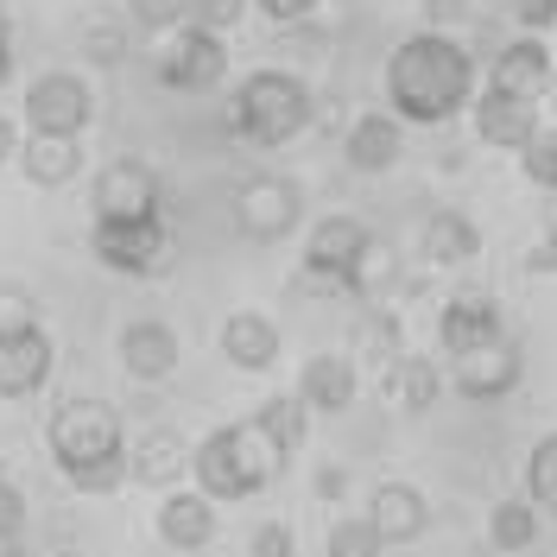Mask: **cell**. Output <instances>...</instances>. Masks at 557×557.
<instances>
[{
	"mask_svg": "<svg viewBox=\"0 0 557 557\" xmlns=\"http://www.w3.org/2000/svg\"><path fill=\"white\" fill-rule=\"evenodd\" d=\"M475 96V58L450 33H412L386 58V102L399 127H444Z\"/></svg>",
	"mask_w": 557,
	"mask_h": 557,
	"instance_id": "cell-1",
	"label": "cell"
},
{
	"mask_svg": "<svg viewBox=\"0 0 557 557\" xmlns=\"http://www.w3.org/2000/svg\"><path fill=\"white\" fill-rule=\"evenodd\" d=\"M285 469V456L267 444V431L247 418V424H222L209 431L203 444L190 450V475H197V494L203 500H247L273 482Z\"/></svg>",
	"mask_w": 557,
	"mask_h": 557,
	"instance_id": "cell-2",
	"label": "cell"
},
{
	"mask_svg": "<svg viewBox=\"0 0 557 557\" xmlns=\"http://www.w3.org/2000/svg\"><path fill=\"white\" fill-rule=\"evenodd\" d=\"M311 89L305 76L292 70H253L242 89H235V108H228V127L247 139V146H285L311 127Z\"/></svg>",
	"mask_w": 557,
	"mask_h": 557,
	"instance_id": "cell-3",
	"label": "cell"
},
{
	"mask_svg": "<svg viewBox=\"0 0 557 557\" xmlns=\"http://www.w3.org/2000/svg\"><path fill=\"white\" fill-rule=\"evenodd\" d=\"M51 456H58V469H89V462H114V456H127V431H121V412L108 406V399H64L58 412H51Z\"/></svg>",
	"mask_w": 557,
	"mask_h": 557,
	"instance_id": "cell-4",
	"label": "cell"
},
{
	"mask_svg": "<svg viewBox=\"0 0 557 557\" xmlns=\"http://www.w3.org/2000/svg\"><path fill=\"white\" fill-rule=\"evenodd\" d=\"M89 253L102 260L108 273L152 278V273H165V260H172V228H165V215H139V222H96V228H89Z\"/></svg>",
	"mask_w": 557,
	"mask_h": 557,
	"instance_id": "cell-5",
	"label": "cell"
},
{
	"mask_svg": "<svg viewBox=\"0 0 557 557\" xmlns=\"http://www.w3.org/2000/svg\"><path fill=\"white\" fill-rule=\"evenodd\" d=\"M298 222H305V190L292 177L260 172L235 190V228H242L247 242H285Z\"/></svg>",
	"mask_w": 557,
	"mask_h": 557,
	"instance_id": "cell-6",
	"label": "cell"
},
{
	"mask_svg": "<svg viewBox=\"0 0 557 557\" xmlns=\"http://www.w3.org/2000/svg\"><path fill=\"white\" fill-rule=\"evenodd\" d=\"M96 121V96L76 70H45L26 89V127L33 134H58V139H83V127Z\"/></svg>",
	"mask_w": 557,
	"mask_h": 557,
	"instance_id": "cell-7",
	"label": "cell"
},
{
	"mask_svg": "<svg viewBox=\"0 0 557 557\" xmlns=\"http://www.w3.org/2000/svg\"><path fill=\"white\" fill-rule=\"evenodd\" d=\"M159 215V172L146 159H108L96 172V222H139Z\"/></svg>",
	"mask_w": 557,
	"mask_h": 557,
	"instance_id": "cell-8",
	"label": "cell"
},
{
	"mask_svg": "<svg viewBox=\"0 0 557 557\" xmlns=\"http://www.w3.org/2000/svg\"><path fill=\"white\" fill-rule=\"evenodd\" d=\"M368 228L355 222V215H323L311 228V242H305V273L317 285H348V273L361 267V253H368Z\"/></svg>",
	"mask_w": 557,
	"mask_h": 557,
	"instance_id": "cell-9",
	"label": "cell"
},
{
	"mask_svg": "<svg viewBox=\"0 0 557 557\" xmlns=\"http://www.w3.org/2000/svg\"><path fill=\"white\" fill-rule=\"evenodd\" d=\"M520 374H525L520 343H513V336H500V343L475 348V355H456L450 386L462 393V399H507V393L520 386Z\"/></svg>",
	"mask_w": 557,
	"mask_h": 557,
	"instance_id": "cell-10",
	"label": "cell"
},
{
	"mask_svg": "<svg viewBox=\"0 0 557 557\" xmlns=\"http://www.w3.org/2000/svg\"><path fill=\"white\" fill-rule=\"evenodd\" d=\"M552 70H557V51L545 38H513L494 58V70H487V89L494 96H513V102H539L552 89Z\"/></svg>",
	"mask_w": 557,
	"mask_h": 557,
	"instance_id": "cell-11",
	"label": "cell"
},
{
	"mask_svg": "<svg viewBox=\"0 0 557 557\" xmlns=\"http://www.w3.org/2000/svg\"><path fill=\"white\" fill-rule=\"evenodd\" d=\"M45 381H51V336H45V323L0 330V399H26Z\"/></svg>",
	"mask_w": 557,
	"mask_h": 557,
	"instance_id": "cell-12",
	"label": "cell"
},
{
	"mask_svg": "<svg viewBox=\"0 0 557 557\" xmlns=\"http://www.w3.org/2000/svg\"><path fill=\"white\" fill-rule=\"evenodd\" d=\"M228 76V51H222V38L215 33H197V26H184L172 45V58L159 64V83L165 89H190V96H203Z\"/></svg>",
	"mask_w": 557,
	"mask_h": 557,
	"instance_id": "cell-13",
	"label": "cell"
},
{
	"mask_svg": "<svg viewBox=\"0 0 557 557\" xmlns=\"http://www.w3.org/2000/svg\"><path fill=\"white\" fill-rule=\"evenodd\" d=\"M507 336V323H500V305L494 298H450L444 305V317H437V343H444V355H475V348L500 343Z\"/></svg>",
	"mask_w": 557,
	"mask_h": 557,
	"instance_id": "cell-14",
	"label": "cell"
},
{
	"mask_svg": "<svg viewBox=\"0 0 557 557\" xmlns=\"http://www.w3.org/2000/svg\"><path fill=\"white\" fill-rule=\"evenodd\" d=\"M368 520H374V532H381L386 545H412L431 525V500L412 482H381L368 494Z\"/></svg>",
	"mask_w": 557,
	"mask_h": 557,
	"instance_id": "cell-15",
	"label": "cell"
},
{
	"mask_svg": "<svg viewBox=\"0 0 557 557\" xmlns=\"http://www.w3.org/2000/svg\"><path fill=\"white\" fill-rule=\"evenodd\" d=\"M121 368L134 374V381H165L177 368V330L172 323H159V317H139L121 330Z\"/></svg>",
	"mask_w": 557,
	"mask_h": 557,
	"instance_id": "cell-16",
	"label": "cell"
},
{
	"mask_svg": "<svg viewBox=\"0 0 557 557\" xmlns=\"http://www.w3.org/2000/svg\"><path fill=\"white\" fill-rule=\"evenodd\" d=\"M355 393H361V374H355L348 355H311L305 374H298V399H305L311 412H348Z\"/></svg>",
	"mask_w": 557,
	"mask_h": 557,
	"instance_id": "cell-17",
	"label": "cell"
},
{
	"mask_svg": "<svg viewBox=\"0 0 557 557\" xmlns=\"http://www.w3.org/2000/svg\"><path fill=\"white\" fill-rule=\"evenodd\" d=\"M222 355L242 374H267L278 361V323L260 311H228V323H222Z\"/></svg>",
	"mask_w": 557,
	"mask_h": 557,
	"instance_id": "cell-18",
	"label": "cell"
},
{
	"mask_svg": "<svg viewBox=\"0 0 557 557\" xmlns=\"http://www.w3.org/2000/svg\"><path fill=\"white\" fill-rule=\"evenodd\" d=\"M343 152H348V165L355 172H393L399 165V152H406V127L393 121V114H361L355 127H348V139H343Z\"/></svg>",
	"mask_w": 557,
	"mask_h": 557,
	"instance_id": "cell-19",
	"label": "cell"
},
{
	"mask_svg": "<svg viewBox=\"0 0 557 557\" xmlns=\"http://www.w3.org/2000/svg\"><path fill=\"white\" fill-rule=\"evenodd\" d=\"M159 539L172 545V552H203L209 539H215V500L203 494H165L159 500Z\"/></svg>",
	"mask_w": 557,
	"mask_h": 557,
	"instance_id": "cell-20",
	"label": "cell"
},
{
	"mask_svg": "<svg viewBox=\"0 0 557 557\" xmlns=\"http://www.w3.org/2000/svg\"><path fill=\"white\" fill-rule=\"evenodd\" d=\"M475 134L487 146H507V152H525L532 134H539V102H513V96H494L487 89L475 102Z\"/></svg>",
	"mask_w": 557,
	"mask_h": 557,
	"instance_id": "cell-21",
	"label": "cell"
},
{
	"mask_svg": "<svg viewBox=\"0 0 557 557\" xmlns=\"http://www.w3.org/2000/svg\"><path fill=\"white\" fill-rule=\"evenodd\" d=\"M20 172L38 190H58L83 172V139H58V134H26L20 139Z\"/></svg>",
	"mask_w": 557,
	"mask_h": 557,
	"instance_id": "cell-22",
	"label": "cell"
},
{
	"mask_svg": "<svg viewBox=\"0 0 557 557\" xmlns=\"http://www.w3.org/2000/svg\"><path fill=\"white\" fill-rule=\"evenodd\" d=\"M381 386H386V399L399 406V412H431L437 406V393H444V374H437V361H424V355H393L386 361V374H381Z\"/></svg>",
	"mask_w": 557,
	"mask_h": 557,
	"instance_id": "cell-23",
	"label": "cell"
},
{
	"mask_svg": "<svg viewBox=\"0 0 557 557\" xmlns=\"http://www.w3.org/2000/svg\"><path fill=\"white\" fill-rule=\"evenodd\" d=\"M475 253H482V228L462 209H431L424 215V260L431 267H462Z\"/></svg>",
	"mask_w": 557,
	"mask_h": 557,
	"instance_id": "cell-24",
	"label": "cell"
},
{
	"mask_svg": "<svg viewBox=\"0 0 557 557\" xmlns=\"http://www.w3.org/2000/svg\"><path fill=\"white\" fill-rule=\"evenodd\" d=\"M127 469H134L146 487H172L184 469H190V444L177 431H146L134 450H127Z\"/></svg>",
	"mask_w": 557,
	"mask_h": 557,
	"instance_id": "cell-25",
	"label": "cell"
},
{
	"mask_svg": "<svg viewBox=\"0 0 557 557\" xmlns=\"http://www.w3.org/2000/svg\"><path fill=\"white\" fill-rule=\"evenodd\" d=\"M253 424H260V431H267V444L292 462V456L305 450V437H311V406H305L298 393H273V399L253 412Z\"/></svg>",
	"mask_w": 557,
	"mask_h": 557,
	"instance_id": "cell-26",
	"label": "cell"
},
{
	"mask_svg": "<svg viewBox=\"0 0 557 557\" xmlns=\"http://www.w3.org/2000/svg\"><path fill=\"white\" fill-rule=\"evenodd\" d=\"M487 545H494V552H532V545H539V507H532L525 494L494 500V513H487Z\"/></svg>",
	"mask_w": 557,
	"mask_h": 557,
	"instance_id": "cell-27",
	"label": "cell"
},
{
	"mask_svg": "<svg viewBox=\"0 0 557 557\" xmlns=\"http://www.w3.org/2000/svg\"><path fill=\"white\" fill-rule=\"evenodd\" d=\"M525 500L557 520V431L552 437H539L532 456H525Z\"/></svg>",
	"mask_w": 557,
	"mask_h": 557,
	"instance_id": "cell-28",
	"label": "cell"
},
{
	"mask_svg": "<svg viewBox=\"0 0 557 557\" xmlns=\"http://www.w3.org/2000/svg\"><path fill=\"white\" fill-rule=\"evenodd\" d=\"M386 539L374 532L368 513H343V520L330 525V539H323V557H381Z\"/></svg>",
	"mask_w": 557,
	"mask_h": 557,
	"instance_id": "cell-29",
	"label": "cell"
},
{
	"mask_svg": "<svg viewBox=\"0 0 557 557\" xmlns=\"http://www.w3.org/2000/svg\"><path fill=\"white\" fill-rule=\"evenodd\" d=\"M520 165L539 190H557V127H539V134H532V146L520 152Z\"/></svg>",
	"mask_w": 557,
	"mask_h": 557,
	"instance_id": "cell-30",
	"label": "cell"
},
{
	"mask_svg": "<svg viewBox=\"0 0 557 557\" xmlns=\"http://www.w3.org/2000/svg\"><path fill=\"white\" fill-rule=\"evenodd\" d=\"M127 13H134L139 33H172L190 20V0H127Z\"/></svg>",
	"mask_w": 557,
	"mask_h": 557,
	"instance_id": "cell-31",
	"label": "cell"
},
{
	"mask_svg": "<svg viewBox=\"0 0 557 557\" xmlns=\"http://www.w3.org/2000/svg\"><path fill=\"white\" fill-rule=\"evenodd\" d=\"M64 482H70V487H83V494H114L121 482H134V469H127V456H114V462H89V469H70Z\"/></svg>",
	"mask_w": 557,
	"mask_h": 557,
	"instance_id": "cell-32",
	"label": "cell"
},
{
	"mask_svg": "<svg viewBox=\"0 0 557 557\" xmlns=\"http://www.w3.org/2000/svg\"><path fill=\"white\" fill-rule=\"evenodd\" d=\"M242 13H247V0H190V20H184V26L222 38L228 26H242Z\"/></svg>",
	"mask_w": 557,
	"mask_h": 557,
	"instance_id": "cell-33",
	"label": "cell"
},
{
	"mask_svg": "<svg viewBox=\"0 0 557 557\" xmlns=\"http://www.w3.org/2000/svg\"><path fill=\"white\" fill-rule=\"evenodd\" d=\"M386 278H393V253H386L381 242H368V253H361V267L348 273V292H361V298H374Z\"/></svg>",
	"mask_w": 557,
	"mask_h": 557,
	"instance_id": "cell-34",
	"label": "cell"
},
{
	"mask_svg": "<svg viewBox=\"0 0 557 557\" xmlns=\"http://www.w3.org/2000/svg\"><path fill=\"white\" fill-rule=\"evenodd\" d=\"M507 13H513L520 38H539V33H552V26H557V0H513Z\"/></svg>",
	"mask_w": 557,
	"mask_h": 557,
	"instance_id": "cell-35",
	"label": "cell"
},
{
	"mask_svg": "<svg viewBox=\"0 0 557 557\" xmlns=\"http://www.w3.org/2000/svg\"><path fill=\"white\" fill-rule=\"evenodd\" d=\"M292 552H298V539H292L285 520H267L253 539H247V557H292Z\"/></svg>",
	"mask_w": 557,
	"mask_h": 557,
	"instance_id": "cell-36",
	"label": "cell"
},
{
	"mask_svg": "<svg viewBox=\"0 0 557 557\" xmlns=\"http://www.w3.org/2000/svg\"><path fill=\"white\" fill-rule=\"evenodd\" d=\"M83 51H89V64H121L127 58V33L121 26H89Z\"/></svg>",
	"mask_w": 557,
	"mask_h": 557,
	"instance_id": "cell-37",
	"label": "cell"
},
{
	"mask_svg": "<svg viewBox=\"0 0 557 557\" xmlns=\"http://www.w3.org/2000/svg\"><path fill=\"white\" fill-rule=\"evenodd\" d=\"M20 532H26V494L0 482V545H20Z\"/></svg>",
	"mask_w": 557,
	"mask_h": 557,
	"instance_id": "cell-38",
	"label": "cell"
},
{
	"mask_svg": "<svg viewBox=\"0 0 557 557\" xmlns=\"http://www.w3.org/2000/svg\"><path fill=\"white\" fill-rule=\"evenodd\" d=\"M26 323H38V305L20 285H7V292H0V330H26Z\"/></svg>",
	"mask_w": 557,
	"mask_h": 557,
	"instance_id": "cell-39",
	"label": "cell"
},
{
	"mask_svg": "<svg viewBox=\"0 0 557 557\" xmlns=\"http://www.w3.org/2000/svg\"><path fill=\"white\" fill-rule=\"evenodd\" d=\"M267 20H278V26H298V20H311L317 13V0H253Z\"/></svg>",
	"mask_w": 557,
	"mask_h": 557,
	"instance_id": "cell-40",
	"label": "cell"
},
{
	"mask_svg": "<svg viewBox=\"0 0 557 557\" xmlns=\"http://www.w3.org/2000/svg\"><path fill=\"white\" fill-rule=\"evenodd\" d=\"M424 20H431V33H444L456 20H469V0H424Z\"/></svg>",
	"mask_w": 557,
	"mask_h": 557,
	"instance_id": "cell-41",
	"label": "cell"
},
{
	"mask_svg": "<svg viewBox=\"0 0 557 557\" xmlns=\"http://www.w3.org/2000/svg\"><path fill=\"white\" fill-rule=\"evenodd\" d=\"M348 494V469L343 462H323V469H317V500H343Z\"/></svg>",
	"mask_w": 557,
	"mask_h": 557,
	"instance_id": "cell-42",
	"label": "cell"
},
{
	"mask_svg": "<svg viewBox=\"0 0 557 557\" xmlns=\"http://www.w3.org/2000/svg\"><path fill=\"white\" fill-rule=\"evenodd\" d=\"M525 267H532V273H557V235H539L532 253H525Z\"/></svg>",
	"mask_w": 557,
	"mask_h": 557,
	"instance_id": "cell-43",
	"label": "cell"
},
{
	"mask_svg": "<svg viewBox=\"0 0 557 557\" xmlns=\"http://www.w3.org/2000/svg\"><path fill=\"white\" fill-rule=\"evenodd\" d=\"M7 159H20V127L0 114V165H7Z\"/></svg>",
	"mask_w": 557,
	"mask_h": 557,
	"instance_id": "cell-44",
	"label": "cell"
},
{
	"mask_svg": "<svg viewBox=\"0 0 557 557\" xmlns=\"http://www.w3.org/2000/svg\"><path fill=\"white\" fill-rule=\"evenodd\" d=\"M13 83V45H7V33H0V89Z\"/></svg>",
	"mask_w": 557,
	"mask_h": 557,
	"instance_id": "cell-45",
	"label": "cell"
},
{
	"mask_svg": "<svg viewBox=\"0 0 557 557\" xmlns=\"http://www.w3.org/2000/svg\"><path fill=\"white\" fill-rule=\"evenodd\" d=\"M58 557H76V552H58Z\"/></svg>",
	"mask_w": 557,
	"mask_h": 557,
	"instance_id": "cell-46",
	"label": "cell"
},
{
	"mask_svg": "<svg viewBox=\"0 0 557 557\" xmlns=\"http://www.w3.org/2000/svg\"><path fill=\"white\" fill-rule=\"evenodd\" d=\"M0 482H7V475H0Z\"/></svg>",
	"mask_w": 557,
	"mask_h": 557,
	"instance_id": "cell-47",
	"label": "cell"
}]
</instances>
